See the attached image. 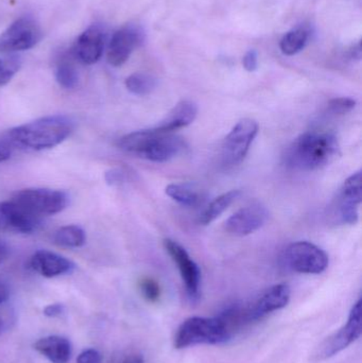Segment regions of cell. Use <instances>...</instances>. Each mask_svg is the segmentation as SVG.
<instances>
[{"label":"cell","mask_w":362,"mask_h":363,"mask_svg":"<svg viewBox=\"0 0 362 363\" xmlns=\"http://www.w3.org/2000/svg\"><path fill=\"white\" fill-rule=\"evenodd\" d=\"M232 338L233 335L218 315L193 317L185 320L176 330L174 347L181 350L196 345H219L229 342Z\"/></svg>","instance_id":"4"},{"label":"cell","mask_w":362,"mask_h":363,"mask_svg":"<svg viewBox=\"0 0 362 363\" xmlns=\"http://www.w3.org/2000/svg\"><path fill=\"white\" fill-rule=\"evenodd\" d=\"M74 130L72 119L63 115L43 117L10 130L9 143L27 150L40 151L55 148L63 143Z\"/></svg>","instance_id":"1"},{"label":"cell","mask_w":362,"mask_h":363,"mask_svg":"<svg viewBox=\"0 0 362 363\" xmlns=\"http://www.w3.org/2000/svg\"><path fill=\"white\" fill-rule=\"evenodd\" d=\"M55 79L62 87L66 89H74L78 85L79 74L72 60L63 57L55 68Z\"/></svg>","instance_id":"25"},{"label":"cell","mask_w":362,"mask_h":363,"mask_svg":"<svg viewBox=\"0 0 362 363\" xmlns=\"http://www.w3.org/2000/svg\"><path fill=\"white\" fill-rule=\"evenodd\" d=\"M157 81L150 74L136 72L128 77L125 87L130 93L136 96H146L152 93L157 87Z\"/></svg>","instance_id":"24"},{"label":"cell","mask_w":362,"mask_h":363,"mask_svg":"<svg viewBox=\"0 0 362 363\" xmlns=\"http://www.w3.org/2000/svg\"><path fill=\"white\" fill-rule=\"evenodd\" d=\"M269 218L267 208L261 203H252L236 211L225 222V230L234 236H248L263 228Z\"/></svg>","instance_id":"13"},{"label":"cell","mask_w":362,"mask_h":363,"mask_svg":"<svg viewBox=\"0 0 362 363\" xmlns=\"http://www.w3.org/2000/svg\"><path fill=\"white\" fill-rule=\"evenodd\" d=\"M42 38V31L35 21L29 17L17 19L0 35V52L13 53L28 50Z\"/></svg>","instance_id":"9"},{"label":"cell","mask_w":362,"mask_h":363,"mask_svg":"<svg viewBox=\"0 0 362 363\" xmlns=\"http://www.w3.org/2000/svg\"><path fill=\"white\" fill-rule=\"evenodd\" d=\"M145 42V33L140 27L128 25L113 34L108 48V62L115 67L123 65L132 52Z\"/></svg>","instance_id":"12"},{"label":"cell","mask_w":362,"mask_h":363,"mask_svg":"<svg viewBox=\"0 0 362 363\" xmlns=\"http://www.w3.org/2000/svg\"><path fill=\"white\" fill-rule=\"evenodd\" d=\"M290 288L286 284L272 286L261 294L259 298L249 303H239L240 313L244 326L263 320L270 313H276L287 306L290 301Z\"/></svg>","instance_id":"5"},{"label":"cell","mask_w":362,"mask_h":363,"mask_svg":"<svg viewBox=\"0 0 362 363\" xmlns=\"http://www.w3.org/2000/svg\"><path fill=\"white\" fill-rule=\"evenodd\" d=\"M198 106L195 102L184 100L179 102L169 113L166 118L154 128L157 131L163 133H172L191 125L197 118Z\"/></svg>","instance_id":"18"},{"label":"cell","mask_w":362,"mask_h":363,"mask_svg":"<svg viewBox=\"0 0 362 363\" xmlns=\"http://www.w3.org/2000/svg\"><path fill=\"white\" fill-rule=\"evenodd\" d=\"M119 148L154 163H165L180 155L187 148L180 136L153 129L128 134L119 140Z\"/></svg>","instance_id":"3"},{"label":"cell","mask_w":362,"mask_h":363,"mask_svg":"<svg viewBox=\"0 0 362 363\" xmlns=\"http://www.w3.org/2000/svg\"><path fill=\"white\" fill-rule=\"evenodd\" d=\"M106 38L99 26L87 28L77 40L72 49V55L85 65H93L103 55Z\"/></svg>","instance_id":"14"},{"label":"cell","mask_w":362,"mask_h":363,"mask_svg":"<svg viewBox=\"0 0 362 363\" xmlns=\"http://www.w3.org/2000/svg\"><path fill=\"white\" fill-rule=\"evenodd\" d=\"M310 40V30L305 27L293 28L287 32L280 42L281 51L285 55H295L301 52Z\"/></svg>","instance_id":"22"},{"label":"cell","mask_w":362,"mask_h":363,"mask_svg":"<svg viewBox=\"0 0 362 363\" xmlns=\"http://www.w3.org/2000/svg\"><path fill=\"white\" fill-rule=\"evenodd\" d=\"M34 349L51 363H68L72 355V342L62 336L40 338L36 341Z\"/></svg>","instance_id":"19"},{"label":"cell","mask_w":362,"mask_h":363,"mask_svg":"<svg viewBox=\"0 0 362 363\" xmlns=\"http://www.w3.org/2000/svg\"><path fill=\"white\" fill-rule=\"evenodd\" d=\"M112 363H145V358L138 352H125L116 356Z\"/></svg>","instance_id":"30"},{"label":"cell","mask_w":362,"mask_h":363,"mask_svg":"<svg viewBox=\"0 0 362 363\" xmlns=\"http://www.w3.org/2000/svg\"><path fill=\"white\" fill-rule=\"evenodd\" d=\"M9 296L10 292H9L8 286L0 281V306L8 301Z\"/></svg>","instance_id":"36"},{"label":"cell","mask_w":362,"mask_h":363,"mask_svg":"<svg viewBox=\"0 0 362 363\" xmlns=\"http://www.w3.org/2000/svg\"><path fill=\"white\" fill-rule=\"evenodd\" d=\"M356 104V100L353 98H335L329 102V111L334 115H344L354 110Z\"/></svg>","instance_id":"27"},{"label":"cell","mask_w":362,"mask_h":363,"mask_svg":"<svg viewBox=\"0 0 362 363\" xmlns=\"http://www.w3.org/2000/svg\"><path fill=\"white\" fill-rule=\"evenodd\" d=\"M19 60L17 57H6L0 59V85L10 82L11 79L18 72Z\"/></svg>","instance_id":"26"},{"label":"cell","mask_w":362,"mask_h":363,"mask_svg":"<svg viewBox=\"0 0 362 363\" xmlns=\"http://www.w3.org/2000/svg\"><path fill=\"white\" fill-rule=\"evenodd\" d=\"M242 194L240 190H231L221 194L218 198L212 201L210 205L204 209L203 213L200 216L199 222L202 225H208V224L218 219Z\"/></svg>","instance_id":"21"},{"label":"cell","mask_w":362,"mask_h":363,"mask_svg":"<svg viewBox=\"0 0 362 363\" xmlns=\"http://www.w3.org/2000/svg\"><path fill=\"white\" fill-rule=\"evenodd\" d=\"M242 65L249 72H255L259 67V55L255 50H249L242 59Z\"/></svg>","instance_id":"31"},{"label":"cell","mask_w":362,"mask_h":363,"mask_svg":"<svg viewBox=\"0 0 362 363\" xmlns=\"http://www.w3.org/2000/svg\"><path fill=\"white\" fill-rule=\"evenodd\" d=\"M140 291L149 302H157L161 296V288L152 279H144L140 281Z\"/></svg>","instance_id":"28"},{"label":"cell","mask_w":362,"mask_h":363,"mask_svg":"<svg viewBox=\"0 0 362 363\" xmlns=\"http://www.w3.org/2000/svg\"><path fill=\"white\" fill-rule=\"evenodd\" d=\"M106 181L111 185H117V184L123 183L125 181V174L121 170L113 169L106 172Z\"/></svg>","instance_id":"33"},{"label":"cell","mask_w":362,"mask_h":363,"mask_svg":"<svg viewBox=\"0 0 362 363\" xmlns=\"http://www.w3.org/2000/svg\"><path fill=\"white\" fill-rule=\"evenodd\" d=\"M339 153V143L335 135L308 132L302 134L291 144L285 162L293 169L314 172L329 165Z\"/></svg>","instance_id":"2"},{"label":"cell","mask_w":362,"mask_h":363,"mask_svg":"<svg viewBox=\"0 0 362 363\" xmlns=\"http://www.w3.org/2000/svg\"><path fill=\"white\" fill-rule=\"evenodd\" d=\"M77 363H102L101 353L95 349L84 350L79 354Z\"/></svg>","instance_id":"29"},{"label":"cell","mask_w":362,"mask_h":363,"mask_svg":"<svg viewBox=\"0 0 362 363\" xmlns=\"http://www.w3.org/2000/svg\"><path fill=\"white\" fill-rule=\"evenodd\" d=\"M164 247L171 259L176 262L180 271L181 277L185 285L187 294L191 300H198L201 290V270L187 253L186 250L172 239H165Z\"/></svg>","instance_id":"11"},{"label":"cell","mask_w":362,"mask_h":363,"mask_svg":"<svg viewBox=\"0 0 362 363\" xmlns=\"http://www.w3.org/2000/svg\"><path fill=\"white\" fill-rule=\"evenodd\" d=\"M0 207L10 232L32 233L42 224V217L28 211L12 199L0 203Z\"/></svg>","instance_id":"15"},{"label":"cell","mask_w":362,"mask_h":363,"mask_svg":"<svg viewBox=\"0 0 362 363\" xmlns=\"http://www.w3.org/2000/svg\"><path fill=\"white\" fill-rule=\"evenodd\" d=\"M165 192L172 200L184 206L196 207L205 200L203 192L191 184H170L166 187Z\"/></svg>","instance_id":"20"},{"label":"cell","mask_w":362,"mask_h":363,"mask_svg":"<svg viewBox=\"0 0 362 363\" xmlns=\"http://www.w3.org/2000/svg\"><path fill=\"white\" fill-rule=\"evenodd\" d=\"M30 267L42 277L52 279L72 272L74 264L59 254L40 250L32 255Z\"/></svg>","instance_id":"17"},{"label":"cell","mask_w":362,"mask_h":363,"mask_svg":"<svg viewBox=\"0 0 362 363\" xmlns=\"http://www.w3.org/2000/svg\"><path fill=\"white\" fill-rule=\"evenodd\" d=\"M285 260L291 270L301 274H321L329 267V255L308 241L291 243L285 252Z\"/></svg>","instance_id":"7"},{"label":"cell","mask_w":362,"mask_h":363,"mask_svg":"<svg viewBox=\"0 0 362 363\" xmlns=\"http://www.w3.org/2000/svg\"><path fill=\"white\" fill-rule=\"evenodd\" d=\"M4 322L2 321L1 318H0V335H1L2 330H4Z\"/></svg>","instance_id":"38"},{"label":"cell","mask_w":362,"mask_h":363,"mask_svg":"<svg viewBox=\"0 0 362 363\" xmlns=\"http://www.w3.org/2000/svg\"><path fill=\"white\" fill-rule=\"evenodd\" d=\"M259 125L250 118L242 119L231 130L222 146L223 163L235 166L242 163L259 134Z\"/></svg>","instance_id":"8"},{"label":"cell","mask_w":362,"mask_h":363,"mask_svg":"<svg viewBox=\"0 0 362 363\" xmlns=\"http://www.w3.org/2000/svg\"><path fill=\"white\" fill-rule=\"evenodd\" d=\"M12 200L31 213L44 217L61 213L67 207L69 196L61 190L46 188H29L21 190L13 196Z\"/></svg>","instance_id":"6"},{"label":"cell","mask_w":362,"mask_h":363,"mask_svg":"<svg viewBox=\"0 0 362 363\" xmlns=\"http://www.w3.org/2000/svg\"><path fill=\"white\" fill-rule=\"evenodd\" d=\"M65 313V306L63 304H51L48 305L44 309V315L48 318H59Z\"/></svg>","instance_id":"32"},{"label":"cell","mask_w":362,"mask_h":363,"mask_svg":"<svg viewBox=\"0 0 362 363\" xmlns=\"http://www.w3.org/2000/svg\"><path fill=\"white\" fill-rule=\"evenodd\" d=\"M11 155H12V149H11L10 143L0 140V163L8 161Z\"/></svg>","instance_id":"34"},{"label":"cell","mask_w":362,"mask_h":363,"mask_svg":"<svg viewBox=\"0 0 362 363\" xmlns=\"http://www.w3.org/2000/svg\"><path fill=\"white\" fill-rule=\"evenodd\" d=\"M53 241L62 247H80L86 241V236L80 226L67 225L55 232Z\"/></svg>","instance_id":"23"},{"label":"cell","mask_w":362,"mask_h":363,"mask_svg":"<svg viewBox=\"0 0 362 363\" xmlns=\"http://www.w3.org/2000/svg\"><path fill=\"white\" fill-rule=\"evenodd\" d=\"M361 336V300L357 301L344 328L329 337L319 349L318 359H329L341 353Z\"/></svg>","instance_id":"10"},{"label":"cell","mask_w":362,"mask_h":363,"mask_svg":"<svg viewBox=\"0 0 362 363\" xmlns=\"http://www.w3.org/2000/svg\"><path fill=\"white\" fill-rule=\"evenodd\" d=\"M10 255V247L4 241L0 240V264H4Z\"/></svg>","instance_id":"35"},{"label":"cell","mask_w":362,"mask_h":363,"mask_svg":"<svg viewBox=\"0 0 362 363\" xmlns=\"http://www.w3.org/2000/svg\"><path fill=\"white\" fill-rule=\"evenodd\" d=\"M6 230H8V226H6V218H4L1 207H0V232H6Z\"/></svg>","instance_id":"37"},{"label":"cell","mask_w":362,"mask_h":363,"mask_svg":"<svg viewBox=\"0 0 362 363\" xmlns=\"http://www.w3.org/2000/svg\"><path fill=\"white\" fill-rule=\"evenodd\" d=\"M361 182V172L352 174L344 182L339 205L340 218L344 223L355 224L358 221V206L362 199Z\"/></svg>","instance_id":"16"}]
</instances>
